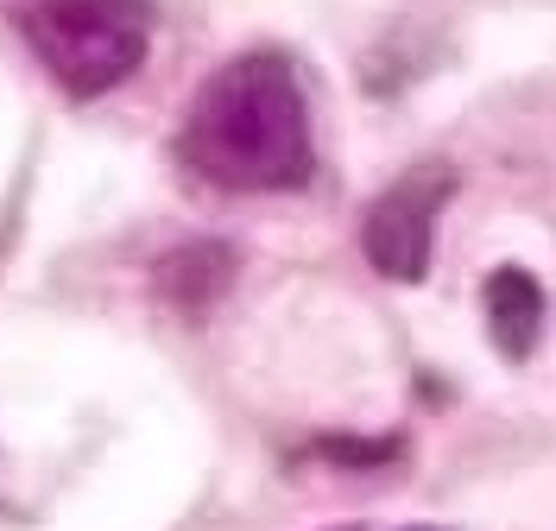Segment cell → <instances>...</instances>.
I'll use <instances>...</instances> for the list:
<instances>
[{
    "instance_id": "7a4b0ae2",
    "label": "cell",
    "mask_w": 556,
    "mask_h": 531,
    "mask_svg": "<svg viewBox=\"0 0 556 531\" xmlns=\"http://www.w3.org/2000/svg\"><path fill=\"white\" fill-rule=\"evenodd\" d=\"M20 33L58 89L108 96L146 64L152 0H26Z\"/></svg>"
},
{
    "instance_id": "6da1fadb",
    "label": "cell",
    "mask_w": 556,
    "mask_h": 531,
    "mask_svg": "<svg viewBox=\"0 0 556 531\" xmlns=\"http://www.w3.org/2000/svg\"><path fill=\"white\" fill-rule=\"evenodd\" d=\"M177 159L203 184L235 197H273L311 184L316 146L298 71L278 51H241L222 71H208L203 89L190 96Z\"/></svg>"
},
{
    "instance_id": "5b68a950",
    "label": "cell",
    "mask_w": 556,
    "mask_h": 531,
    "mask_svg": "<svg viewBox=\"0 0 556 531\" xmlns=\"http://www.w3.org/2000/svg\"><path fill=\"white\" fill-rule=\"evenodd\" d=\"M228 279H235V260H228V248H208V241L159 260V285L177 311H208V298L228 291Z\"/></svg>"
},
{
    "instance_id": "3957f363",
    "label": "cell",
    "mask_w": 556,
    "mask_h": 531,
    "mask_svg": "<svg viewBox=\"0 0 556 531\" xmlns=\"http://www.w3.org/2000/svg\"><path fill=\"white\" fill-rule=\"evenodd\" d=\"M450 190H455L450 165H412L399 184H386L367 203L361 253L374 260V273L399 285H417L430 273V241H437V215L450 203Z\"/></svg>"
},
{
    "instance_id": "277c9868",
    "label": "cell",
    "mask_w": 556,
    "mask_h": 531,
    "mask_svg": "<svg viewBox=\"0 0 556 531\" xmlns=\"http://www.w3.org/2000/svg\"><path fill=\"white\" fill-rule=\"evenodd\" d=\"M481 304H486V336H493V349L506 361H525L538 349V336H544V285L531 279L525 266L486 273Z\"/></svg>"
}]
</instances>
